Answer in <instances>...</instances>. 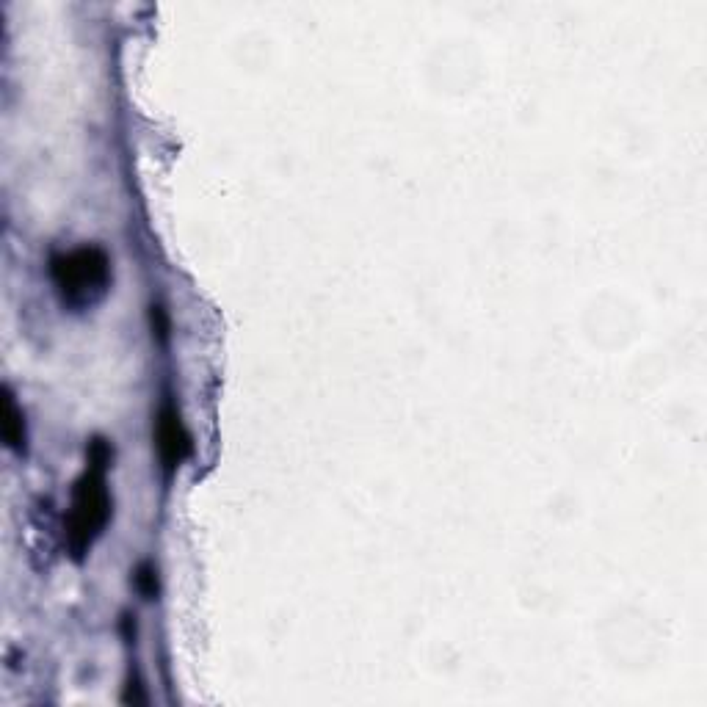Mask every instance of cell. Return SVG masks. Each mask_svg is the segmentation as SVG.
<instances>
[{
    "mask_svg": "<svg viewBox=\"0 0 707 707\" xmlns=\"http://www.w3.org/2000/svg\"><path fill=\"white\" fill-rule=\"evenodd\" d=\"M111 462V448L105 440H94L89 451V470L75 484L72 509L67 517V545L72 556L83 558L94 539L103 534L105 522L111 517V495L105 487V467Z\"/></svg>",
    "mask_w": 707,
    "mask_h": 707,
    "instance_id": "obj_1",
    "label": "cell"
},
{
    "mask_svg": "<svg viewBox=\"0 0 707 707\" xmlns=\"http://www.w3.org/2000/svg\"><path fill=\"white\" fill-rule=\"evenodd\" d=\"M50 274L70 307H92L111 285V260L100 246H81L70 255L53 257Z\"/></svg>",
    "mask_w": 707,
    "mask_h": 707,
    "instance_id": "obj_2",
    "label": "cell"
},
{
    "mask_svg": "<svg viewBox=\"0 0 707 707\" xmlns=\"http://www.w3.org/2000/svg\"><path fill=\"white\" fill-rule=\"evenodd\" d=\"M155 440H158V451H161L163 464L174 470L177 464L191 453V440H188L183 420L177 415L174 406H163L158 415V429H155Z\"/></svg>",
    "mask_w": 707,
    "mask_h": 707,
    "instance_id": "obj_3",
    "label": "cell"
},
{
    "mask_svg": "<svg viewBox=\"0 0 707 707\" xmlns=\"http://www.w3.org/2000/svg\"><path fill=\"white\" fill-rule=\"evenodd\" d=\"M3 440L9 442V448L23 451L25 448V423L23 412L14 404V395L3 390Z\"/></svg>",
    "mask_w": 707,
    "mask_h": 707,
    "instance_id": "obj_4",
    "label": "cell"
},
{
    "mask_svg": "<svg viewBox=\"0 0 707 707\" xmlns=\"http://www.w3.org/2000/svg\"><path fill=\"white\" fill-rule=\"evenodd\" d=\"M136 586H139V592L144 594L147 600H152V597L158 594V578H155V569H152L150 564L139 567V572H136Z\"/></svg>",
    "mask_w": 707,
    "mask_h": 707,
    "instance_id": "obj_5",
    "label": "cell"
},
{
    "mask_svg": "<svg viewBox=\"0 0 707 707\" xmlns=\"http://www.w3.org/2000/svg\"><path fill=\"white\" fill-rule=\"evenodd\" d=\"M152 329L158 332L161 340H166V332H169V321H166V313L163 307H152Z\"/></svg>",
    "mask_w": 707,
    "mask_h": 707,
    "instance_id": "obj_6",
    "label": "cell"
}]
</instances>
